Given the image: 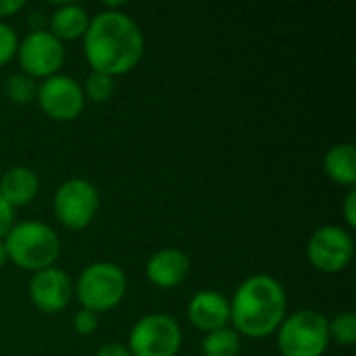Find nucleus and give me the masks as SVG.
Here are the masks:
<instances>
[{"instance_id": "22", "label": "nucleus", "mask_w": 356, "mask_h": 356, "mask_svg": "<svg viewBox=\"0 0 356 356\" xmlns=\"http://www.w3.org/2000/svg\"><path fill=\"white\" fill-rule=\"evenodd\" d=\"M73 330H75L79 336H92V334L98 330V315L92 313V311L79 309V311L73 315Z\"/></svg>"}, {"instance_id": "4", "label": "nucleus", "mask_w": 356, "mask_h": 356, "mask_svg": "<svg viewBox=\"0 0 356 356\" xmlns=\"http://www.w3.org/2000/svg\"><path fill=\"white\" fill-rule=\"evenodd\" d=\"M75 298L79 300L81 309L92 313H106L121 305L127 294V277L123 269L108 261H98L88 265L75 286Z\"/></svg>"}, {"instance_id": "27", "label": "nucleus", "mask_w": 356, "mask_h": 356, "mask_svg": "<svg viewBox=\"0 0 356 356\" xmlns=\"http://www.w3.org/2000/svg\"><path fill=\"white\" fill-rule=\"evenodd\" d=\"M6 261H8V257H6V248H4V242L0 240V269L6 265Z\"/></svg>"}, {"instance_id": "10", "label": "nucleus", "mask_w": 356, "mask_h": 356, "mask_svg": "<svg viewBox=\"0 0 356 356\" xmlns=\"http://www.w3.org/2000/svg\"><path fill=\"white\" fill-rule=\"evenodd\" d=\"M35 102L54 121H73L83 113V106H86L81 83L60 73L40 83Z\"/></svg>"}, {"instance_id": "12", "label": "nucleus", "mask_w": 356, "mask_h": 356, "mask_svg": "<svg viewBox=\"0 0 356 356\" xmlns=\"http://www.w3.org/2000/svg\"><path fill=\"white\" fill-rule=\"evenodd\" d=\"M188 317H190V323L204 334L227 327L229 298H225L217 290H200L192 296L188 305Z\"/></svg>"}, {"instance_id": "13", "label": "nucleus", "mask_w": 356, "mask_h": 356, "mask_svg": "<svg viewBox=\"0 0 356 356\" xmlns=\"http://www.w3.org/2000/svg\"><path fill=\"white\" fill-rule=\"evenodd\" d=\"M188 273H190V259L179 248H161L146 263L148 282L163 290L181 286Z\"/></svg>"}, {"instance_id": "24", "label": "nucleus", "mask_w": 356, "mask_h": 356, "mask_svg": "<svg viewBox=\"0 0 356 356\" xmlns=\"http://www.w3.org/2000/svg\"><path fill=\"white\" fill-rule=\"evenodd\" d=\"M356 190H348V194L344 196V219L348 223V227H356Z\"/></svg>"}, {"instance_id": "6", "label": "nucleus", "mask_w": 356, "mask_h": 356, "mask_svg": "<svg viewBox=\"0 0 356 356\" xmlns=\"http://www.w3.org/2000/svg\"><path fill=\"white\" fill-rule=\"evenodd\" d=\"M127 348L131 356H175L181 348V327L171 315H144L134 323Z\"/></svg>"}, {"instance_id": "9", "label": "nucleus", "mask_w": 356, "mask_h": 356, "mask_svg": "<svg viewBox=\"0 0 356 356\" xmlns=\"http://www.w3.org/2000/svg\"><path fill=\"white\" fill-rule=\"evenodd\" d=\"M355 254V242L348 229L340 225H323L315 229L307 244V257L311 265L321 273L344 271Z\"/></svg>"}, {"instance_id": "7", "label": "nucleus", "mask_w": 356, "mask_h": 356, "mask_svg": "<svg viewBox=\"0 0 356 356\" xmlns=\"http://www.w3.org/2000/svg\"><path fill=\"white\" fill-rule=\"evenodd\" d=\"M52 209L63 227L83 229L94 221L100 209V194L92 181L83 177H71L54 192Z\"/></svg>"}, {"instance_id": "25", "label": "nucleus", "mask_w": 356, "mask_h": 356, "mask_svg": "<svg viewBox=\"0 0 356 356\" xmlns=\"http://www.w3.org/2000/svg\"><path fill=\"white\" fill-rule=\"evenodd\" d=\"M96 356H131L129 348L121 342H108V344H102L98 348Z\"/></svg>"}, {"instance_id": "21", "label": "nucleus", "mask_w": 356, "mask_h": 356, "mask_svg": "<svg viewBox=\"0 0 356 356\" xmlns=\"http://www.w3.org/2000/svg\"><path fill=\"white\" fill-rule=\"evenodd\" d=\"M17 46L19 38L15 29L6 21H0V67L13 60V56H17Z\"/></svg>"}, {"instance_id": "1", "label": "nucleus", "mask_w": 356, "mask_h": 356, "mask_svg": "<svg viewBox=\"0 0 356 356\" xmlns=\"http://www.w3.org/2000/svg\"><path fill=\"white\" fill-rule=\"evenodd\" d=\"M81 40L92 71L108 77L129 73L144 54V33L134 17L123 10L104 8L90 17L88 31Z\"/></svg>"}, {"instance_id": "5", "label": "nucleus", "mask_w": 356, "mask_h": 356, "mask_svg": "<svg viewBox=\"0 0 356 356\" xmlns=\"http://www.w3.org/2000/svg\"><path fill=\"white\" fill-rule=\"evenodd\" d=\"M330 342L327 319L311 309L286 315L277 327V348L282 356H323Z\"/></svg>"}, {"instance_id": "16", "label": "nucleus", "mask_w": 356, "mask_h": 356, "mask_svg": "<svg viewBox=\"0 0 356 356\" xmlns=\"http://www.w3.org/2000/svg\"><path fill=\"white\" fill-rule=\"evenodd\" d=\"M323 169L332 181L353 190L356 184V148L350 142L334 144L323 156Z\"/></svg>"}, {"instance_id": "17", "label": "nucleus", "mask_w": 356, "mask_h": 356, "mask_svg": "<svg viewBox=\"0 0 356 356\" xmlns=\"http://www.w3.org/2000/svg\"><path fill=\"white\" fill-rule=\"evenodd\" d=\"M202 356H240V334L234 327H221L202 338Z\"/></svg>"}, {"instance_id": "15", "label": "nucleus", "mask_w": 356, "mask_h": 356, "mask_svg": "<svg viewBox=\"0 0 356 356\" xmlns=\"http://www.w3.org/2000/svg\"><path fill=\"white\" fill-rule=\"evenodd\" d=\"M50 33L56 40H79L88 31L90 15L81 4L75 2H63L56 6V10L50 15Z\"/></svg>"}, {"instance_id": "3", "label": "nucleus", "mask_w": 356, "mask_h": 356, "mask_svg": "<svg viewBox=\"0 0 356 356\" xmlns=\"http://www.w3.org/2000/svg\"><path fill=\"white\" fill-rule=\"evenodd\" d=\"M2 242L8 261L25 271L38 273L54 267L60 257V240L56 232L42 221L15 223Z\"/></svg>"}, {"instance_id": "18", "label": "nucleus", "mask_w": 356, "mask_h": 356, "mask_svg": "<svg viewBox=\"0 0 356 356\" xmlns=\"http://www.w3.org/2000/svg\"><path fill=\"white\" fill-rule=\"evenodd\" d=\"M38 88L40 83L25 75L23 71L21 73H13L6 81H4V94L10 102L15 104H31L35 102V96H38Z\"/></svg>"}, {"instance_id": "23", "label": "nucleus", "mask_w": 356, "mask_h": 356, "mask_svg": "<svg viewBox=\"0 0 356 356\" xmlns=\"http://www.w3.org/2000/svg\"><path fill=\"white\" fill-rule=\"evenodd\" d=\"M13 225H15V209L0 196V240H4V236L10 232Z\"/></svg>"}, {"instance_id": "14", "label": "nucleus", "mask_w": 356, "mask_h": 356, "mask_svg": "<svg viewBox=\"0 0 356 356\" xmlns=\"http://www.w3.org/2000/svg\"><path fill=\"white\" fill-rule=\"evenodd\" d=\"M40 192V177L33 169L15 165L0 177V196L13 207H27Z\"/></svg>"}, {"instance_id": "2", "label": "nucleus", "mask_w": 356, "mask_h": 356, "mask_svg": "<svg viewBox=\"0 0 356 356\" xmlns=\"http://www.w3.org/2000/svg\"><path fill=\"white\" fill-rule=\"evenodd\" d=\"M286 315V288L280 280L265 273L244 280L229 300V323L246 338H269L277 332Z\"/></svg>"}, {"instance_id": "11", "label": "nucleus", "mask_w": 356, "mask_h": 356, "mask_svg": "<svg viewBox=\"0 0 356 356\" xmlns=\"http://www.w3.org/2000/svg\"><path fill=\"white\" fill-rule=\"evenodd\" d=\"M29 298L42 313H60L73 298V282L63 269H42L29 282Z\"/></svg>"}, {"instance_id": "19", "label": "nucleus", "mask_w": 356, "mask_h": 356, "mask_svg": "<svg viewBox=\"0 0 356 356\" xmlns=\"http://www.w3.org/2000/svg\"><path fill=\"white\" fill-rule=\"evenodd\" d=\"M81 90H83V98L86 100L102 104L115 92V77H108V75L98 73V71H90L86 81H83V86H81Z\"/></svg>"}, {"instance_id": "26", "label": "nucleus", "mask_w": 356, "mask_h": 356, "mask_svg": "<svg viewBox=\"0 0 356 356\" xmlns=\"http://www.w3.org/2000/svg\"><path fill=\"white\" fill-rule=\"evenodd\" d=\"M25 6L23 0H0V21L6 17H13L15 13H19Z\"/></svg>"}, {"instance_id": "8", "label": "nucleus", "mask_w": 356, "mask_h": 356, "mask_svg": "<svg viewBox=\"0 0 356 356\" xmlns=\"http://www.w3.org/2000/svg\"><path fill=\"white\" fill-rule=\"evenodd\" d=\"M17 58L23 73L33 79H48L65 63V46L48 29H31L17 46Z\"/></svg>"}, {"instance_id": "20", "label": "nucleus", "mask_w": 356, "mask_h": 356, "mask_svg": "<svg viewBox=\"0 0 356 356\" xmlns=\"http://www.w3.org/2000/svg\"><path fill=\"white\" fill-rule=\"evenodd\" d=\"M327 332L330 340L342 346H353L356 342V315L353 311L338 313L332 321H327Z\"/></svg>"}]
</instances>
